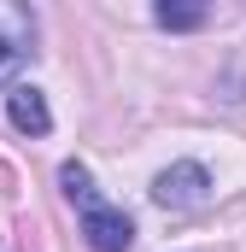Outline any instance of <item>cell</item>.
<instances>
[{
    "label": "cell",
    "mask_w": 246,
    "mask_h": 252,
    "mask_svg": "<svg viewBox=\"0 0 246 252\" xmlns=\"http://www.w3.org/2000/svg\"><path fill=\"white\" fill-rule=\"evenodd\" d=\"M153 199H158L164 211H193V205H205V199H211L205 164H170V170L153 182Z\"/></svg>",
    "instance_id": "cell-1"
},
{
    "label": "cell",
    "mask_w": 246,
    "mask_h": 252,
    "mask_svg": "<svg viewBox=\"0 0 246 252\" xmlns=\"http://www.w3.org/2000/svg\"><path fill=\"white\" fill-rule=\"evenodd\" d=\"M82 235H88V247H94V252H129L135 223H129L123 211H112V205H100V211L82 217Z\"/></svg>",
    "instance_id": "cell-2"
},
{
    "label": "cell",
    "mask_w": 246,
    "mask_h": 252,
    "mask_svg": "<svg viewBox=\"0 0 246 252\" xmlns=\"http://www.w3.org/2000/svg\"><path fill=\"white\" fill-rule=\"evenodd\" d=\"M30 59V24L18 12H0V82H12Z\"/></svg>",
    "instance_id": "cell-3"
},
{
    "label": "cell",
    "mask_w": 246,
    "mask_h": 252,
    "mask_svg": "<svg viewBox=\"0 0 246 252\" xmlns=\"http://www.w3.org/2000/svg\"><path fill=\"white\" fill-rule=\"evenodd\" d=\"M6 112H12V124L24 129V135H47L53 118H47V100H41V88H30V82H18L12 94H6Z\"/></svg>",
    "instance_id": "cell-4"
},
{
    "label": "cell",
    "mask_w": 246,
    "mask_h": 252,
    "mask_svg": "<svg viewBox=\"0 0 246 252\" xmlns=\"http://www.w3.org/2000/svg\"><path fill=\"white\" fill-rule=\"evenodd\" d=\"M59 182H64V193L82 205V217H88V211H100V199H94V176H88L82 164H64V170H59Z\"/></svg>",
    "instance_id": "cell-5"
},
{
    "label": "cell",
    "mask_w": 246,
    "mask_h": 252,
    "mask_svg": "<svg viewBox=\"0 0 246 252\" xmlns=\"http://www.w3.org/2000/svg\"><path fill=\"white\" fill-rule=\"evenodd\" d=\"M153 18H158L164 30H199V24H205V6H170V0H164Z\"/></svg>",
    "instance_id": "cell-6"
}]
</instances>
